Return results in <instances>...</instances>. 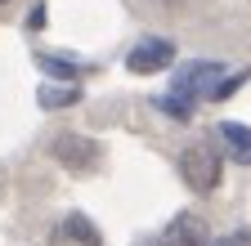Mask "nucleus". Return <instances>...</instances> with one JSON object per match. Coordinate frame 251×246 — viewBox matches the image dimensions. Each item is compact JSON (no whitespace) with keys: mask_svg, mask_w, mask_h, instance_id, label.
<instances>
[{"mask_svg":"<svg viewBox=\"0 0 251 246\" xmlns=\"http://www.w3.org/2000/svg\"><path fill=\"white\" fill-rule=\"evenodd\" d=\"M220 170H225V161H220V152L211 143H193V148H184V157H179V175H184V183L193 193H211L220 183Z\"/></svg>","mask_w":251,"mask_h":246,"instance_id":"1","label":"nucleus"},{"mask_svg":"<svg viewBox=\"0 0 251 246\" xmlns=\"http://www.w3.org/2000/svg\"><path fill=\"white\" fill-rule=\"evenodd\" d=\"M220 76H225L220 63H193L188 72L175 76V99H215L220 85H225Z\"/></svg>","mask_w":251,"mask_h":246,"instance_id":"2","label":"nucleus"},{"mask_svg":"<svg viewBox=\"0 0 251 246\" xmlns=\"http://www.w3.org/2000/svg\"><path fill=\"white\" fill-rule=\"evenodd\" d=\"M171 58H175V45L171 41H139L135 49H130V72H139V76H148V72H162V67H171Z\"/></svg>","mask_w":251,"mask_h":246,"instance_id":"3","label":"nucleus"},{"mask_svg":"<svg viewBox=\"0 0 251 246\" xmlns=\"http://www.w3.org/2000/svg\"><path fill=\"white\" fill-rule=\"evenodd\" d=\"M54 157L63 166H72V170H90L94 161H99V143H90V139H76V134H63L54 143Z\"/></svg>","mask_w":251,"mask_h":246,"instance_id":"4","label":"nucleus"},{"mask_svg":"<svg viewBox=\"0 0 251 246\" xmlns=\"http://www.w3.org/2000/svg\"><path fill=\"white\" fill-rule=\"evenodd\" d=\"M211 242V233H206V224L198 220V215H179V220L162 233V246H206Z\"/></svg>","mask_w":251,"mask_h":246,"instance_id":"5","label":"nucleus"},{"mask_svg":"<svg viewBox=\"0 0 251 246\" xmlns=\"http://www.w3.org/2000/svg\"><path fill=\"white\" fill-rule=\"evenodd\" d=\"M215 134L225 139V148L233 152L238 161H251V130H247V126H238V121H225Z\"/></svg>","mask_w":251,"mask_h":246,"instance_id":"6","label":"nucleus"},{"mask_svg":"<svg viewBox=\"0 0 251 246\" xmlns=\"http://www.w3.org/2000/svg\"><path fill=\"white\" fill-rule=\"evenodd\" d=\"M63 233L68 237H76L81 246H103V237H99V228H94L85 215H68V220H63Z\"/></svg>","mask_w":251,"mask_h":246,"instance_id":"7","label":"nucleus"},{"mask_svg":"<svg viewBox=\"0 0 251 246\" xmlns=\"http://www.w3.org/2000/svg\"><path fill=\"white\" fill-rule=\"evenodd\" d=\"M41 103H45V108H68V103H76V89H72V85H68V89L45 85V89H41Z\"/></svg>","mask_w":251,"mask_h":246,"instance_id":"8","label":"nucleus"},{"mask_svg":"<svg viewBox=\"0 0 251 246\" xmlns=\"http://www.w3.org/2000/svg\"><path fill=\"white\" fill-rule=\"evenodd\" d=\"M41 67H45V72H54V76H72V67L63 63V58H50V54H41Z\"/></svg>","mask_w":251,"mask_h":246,"instance_id":"9","label":"nucleus"},{"mask_svg":"<svg viewBox=\"0 0 251 246\" xmlns=\"http://www.w3.org/2000/svg\"><path fill=\"white\" fill-rule=\"evenodd\" d=\"M206 246H251V233H233V237H220V242H206Z\"/></svg>","mask_w":251,"mask_h":246,"instance_id":"10","label":"nucleus"},{"mask_svg":"<svg viewBox=\"0 0 251 246\" xmlns=\"http://www.w3.org/2000/svg\"><path fill=\"white\" fill-rule=\"evenodd\" d=\"M0 5H5V0H0Z\"/></svg>","mask_w":251,"mask_h":246,"instance_id":"11","label":"nucleus"}]
</instances>
